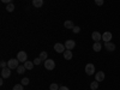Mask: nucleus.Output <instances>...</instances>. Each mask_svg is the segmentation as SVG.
Listing matches in <instances>:
<instances>
[{"mask_svg": "<svg viewBox=\"0 0 120 90\" xmlns=\"http://www.w3.org/2000/svg\"><path fill=\"white\" fill-rule=\"evenodd\" d=\"M43 65H45L46 70H48V71H52V70L55 68V63H54L53 59H47Z\"/></svg>", "mask_w": 120, "mask_h": 90, "instance_id": "nucleus-1", "label": "nucleus"}, {"mask_svg": "<svg viewBox=\"0 0 120 90\" xmlns=\"http://www.w3.org/2000/svg\"><path fill=\"white\" fill-rule=\"evenodd\" d=\"M85 73H86L88 76H93V75H95V65L91 64V63L86 64V65H85Z\"/></svg>", "mask_w": 120, "mask_h": 90, "instance_id": "nucleus-2", "label": "nucleus"}, {"mask_svg": "<svg viewBox=\"0 0 120 90\" xmlns=\"http://www.w3.org/2000/svg\"><path fill=\"white\" fill-rule=\"evenodd\" d=\"M19 66V60L18 59H10L8 63H7V67H10L11 70L13 68H17Z\"/></svg>", "mask_w": 120, "mask_h": 90, "instance_id": "nucleus-3", "label": "nucleus"}, {"mask_svg": "<svg viewBox=\"0 0 120 90\" xmlns=\"http://www.w3.org/2000/svg\"><path fill=\"white\" fill-rule=\"evenodd\" d=\"M54 51H55L56 53H64V52L66 51V47H65V45L58 42V43L54 45Z\"/></svg>", "mask_w": 120, "mask_h": 90, "instance_id": "nucleus-4", "label": "nucleus"}, {"mask_svg": "<svg viewBox=\"0 0 120 90\" xmlns=\"http://www.w3.org/2000/svg\"><path fill=\"white\" fill-rule=\"evenodd\" d=\"M17 59L19 60V63H25L26 59H28V54L25 52L21 51V52H18V54H17Z\"/></svg>", "mask_w": 120, "mask_h": 90, "instance_id": "nucleus-5", "label": "nucleus"}, {"mask_svg": "<svg viewBox=\"0 0 120 90\" xmlns=\"http://www.w3.org/2000/svg\"><path fill=\"white\" fill-rule=\"evenodd\" d=\"M105 77H106V75H105L103 71H98V72L95 73V81H97L100 83V82H102L105 79Z\"/></svg>", "mask_w": 120, "mask_h": 90, "instance_id": "nucleus-6", "label": "nucleus"}, {"mask_svg": "<svg viewBox=\"0 0 120 90\" xmlns=\"http://www.w3.org/2000/svg\"><path fill=\"white\" fill-rule=\"evenodd\" d=\"M65 47H66V49H68V51H72V49L76 47V42L73 41V40H67V41L65 42Z\"/></svg>", "mask_w": 120, "mask_h": 90, "instance_id": "nucleus-7", "label": "nucleus"}, {"mask_svg": "<svg viewBox=\"0 0 120 90\" xmlns=\"http://www.w3.org/2000/svg\"><path fill=\"white\" fill-rule=\"evenodd\" d=\"M91 38L94 40V42H100L102 40V34H100L98 31H94L91 34Z\"/></svg>", "mask_w": 120, "mask_h": 90, "instance_id": "nucleus-8", "label": "nucleus"}, {"mask_svg": "<svg viewBox=\"0 0 120 90\" xmlns=\"http://www.w3.org/2000/svg\"><path fill=\"white\" fill-rule=\"evenodd\" d=\"M112 37H113V35H112V33H109V31H106V33H103V35H102L103 42H111V41H112Z\"/></svg>", "mask_w": 120, "mask_h": 90, "instance_id": "nucleus-9", "label": "nucleus"}, {"mask_svg": "<svg viewBox=\"0 0 120 90\" xmlns=\"http://www.w3.org/2000/svg\"><path fill=\"white\" fill-rule=\"evenodd\" d=\"M10 76H11V68L10 67L1 68V77L3 78H8Z\"/></svg>", "mask_w": 120, "mask_h": 90, "instance_id": "nucleus-10", "label": "nucleus"}, {"mask_svg": "<svg viewBox=\"0 0 120 90\" xmlns=\"http://www.w3.org/2000/svg\"><path fill=\"white\" fill-rule=\"evenodd\" d=\"M105 48L107 49L108 52H113V51H115V45L113 43V42H105Z\"/></svg>", "mask_w": 120, "mask_h": 90, "instance_id": "nucleus-11", "label": "nucleus"}, {"mask_svg": "<svg viewBox=\"0 0 120 90\" xmlns=\"http://www.w3.org/2000/svg\"><path fill=\"white\" fill-rule=\"evenodd\" d=\"M93 49H94V52H100L102 49V45L101 42H94L93 45Z\"/></svg>", "mask_w": 120, "mask_h": 90, "instance_id": "nucleus-12", "label": "nucleus"}, {"mask_svg": "<svg viewBox=\"0 0 120 90\" xmlns=\"http://www.w3.org/2000/svg\"><path fill=\"white\" fill-rule=\"evenodd\" d=\"M64 26H65L66 29H73V28H75V24H73L72 21H65V22H64Z\"/></svg>", "mask_w": 120, "mask_h": 90, "instance_id": "nucleus-13", "label": "nucleus"}, {"mask_svg": "<svg viewBox=\"0 0 120 90\" xmlns=\"http://www.w3.org/2000/svg\"><path fill=\"white\" fill-rule=\"evenodd\" d=\"M64 58H65V60H71L72 59V52L66 49V51L64 52Z\"/></svg>", "mask_w": 120, "mask_h": 90, "instance_id": "nucleus-14", "label": "nucleus"}, {"mask_svg": "<svg viewBox=\"0 0 120 90\" xmlns=\"http://www.w3.org/2000/svg\"><path fill=\"white\" fill-rule=\"evenodd\" d=\"M24 66H25L26 70H33L35 64H34V61H28V60H26V61L24 63Z\"/></svg>", "mask_w": 120, "mask_h": 90, "instance_id": "nucleus-15", "label": "nucleus"}, {"mask_svg": "<svg viewBox=\"0 0 120 90\" xmlns=\"http://www.w3.org/2000/svg\"><path fill=\"white\" fill-rule=\"evenodd\" d=\"M33 5H34V7H42V5H43V0H33Z\"/></svg>", "mask_w": 120, "mask_h": 90, "instance_id": "nucleus-16", "label": "nucleus"}, {"mask_svg": "<svg viewBox=\"0 0 120 90\" xmlns=\"http://www.w3.org/2000/svg\"><path fill=\"white\" fill-rule=\"evenodd\" d=\"M16 70H17V72H18L19 75H23V73L25 72V70H26V68H25V66H24V65H19Z\"/></svg>", "mask_w": 120, "mask_h": 90, "instance_id": "nucleus-17", "label": "nucleus"}, {"mask_svg": "<svg viewBox=\"0 0 120 90\" xmlns=\"http://www.w3.org/2000/svg\"><path fill=\"white\" fill-rule=\"evenodd\" d=\"M13 10H15V5L12 3H10L6 5V11L7 12H13Z\"/></svg>", "mask_w": 120, "mask_h": 90, "instance_id": "nucleus-18", "label": "nucleus"}, {"mask_svg": "<svg viewBox=\"0 0 120 90\" xmlns=\"http://www.w3.org/2000/svg\"><path fill=\"white\" fill-rule=\"evenodd\" d=\"M97 88H98V82H97V81L90 83V89H91V90H96Z\"/></svg>", "mask_w": 120, "mask_h": 90, "instance_id": "nucleus-19", "label": "nucleus"}, {"mask_svg": "<svg viewBox=\"0 0 120 90\" xmlns=\"http://www.w3.org/2000/svg\"><path fill=\"white\" fill-rule=\"evenodd\" d=\"M47 56H48L47 52H41V53H40V58H41V60H43V61L47 60Z\"/></svg>", "mask_w": 120, "mask_h": 90, "instance_id": "nucleus-20", "label": "nucleus"}, {"mask_svg": "<svg viewBox=\"0 0 120 90\" xmlns=\"http://www.w3.org/2000/svg\"><path fill=\"white\" fill-rule=\"evenodd\" d=\"M59 85L56 84V83H52L51 84V86H49V89H51V90H59Z\"/></svg>", "mask_w": 120, "mask_h": 90, "instance_id": "nucleus-21", "label": "nucleus"}, {"mask_svg": "<svg viewBox=\"0 0 120 90\" xmlns=\"http://www.w3.org/2000/svg\"><path fill=\"white\" fill-rule=\"evenodd\" d=\"M23 86H24L23 84H16L12 90H23Z\"/></svg>", "mask_w": 120, "mask_h": 90, "instance_id": "nucleus-22", "label": "nucleus"}, {"mask_svg": "<svg viewBox=\"0 0 120 90\" xmlns=\"http://www.w3.org/2000/svg\"><path fill=\"white\" fill-rule=\"evenodd\" d=\"M41 61H42V60H41V58H40V56L34 59V64L35 65H40V64H41Z\"/></svg>", "mask_w": 120, "mask_h": 90, "instance_id": "nucleus-23", "label": "nucleus"}, {"mask_svg": "<svg viewBox=\"0 0 120 90\" xmlns=\"http://www.w3.org/2000/svg\"><path fill=\"white\" fill-rule=\"evenodd\" d=\"M29 82H30V81H29V78H23V79H22V82H21V84H23V85H28Z\"/></svg>", "mask_w": 120, "mask_h": 90, "instance_id": "nucleus-24", "label": "nucleus"}, {"mask_svg": "<svg viewBox=\"0 0 120 90\" xmlns=\"http://www.w3.org/2000/svg\"><path fill=\"white\" fill-rule=\"evenodd\" d=\"M72 31H73L75 34H78L79 31H81V28H79V26H77V25H75V28L72 29Z\"/></svg>", "mask_w": 120, "mask_h": 90, "instance_id": "nucleus-25", "label": "nucleus"}, {"mask_svg": "<svg viewBox=\"0 0 120 90\" xmlns=\"http://www.w3.org/2000/svg\"><path fill=\"white\" fill-rule=\"evenodd\" d=\"M103 3H105V0H95V4H96L97 6H102Z\"/></svg>", "mask_w": 120, "mask_h": 90, "instance_id": "nucleus-26", "label": "nucleus"}, {"mask_svg": "<svg viewBox=\"0 0 120 90\" xmlns=\"http://www.w3.org/2000/svg\"><path fill=\"white\" fill-rule=\"evenodd\" d=\"M7 66V64L5 63V61H1V63H0V67H1V68H5Z\"/></svg>", "mask_w": 120, "mask_h": 90, "instance_id": "nucleus-27", "label": "nucleus"}, {"mask_svg": "<svg viewBox=\"0 0 120 90\" xmlns=\"http://www.w3.org/2000/svg\"><path fill=\"white\" fill-rule=\"evenodd\" d=\"M59 90H70V89H68L67 86H65V85H64V86H60V88H59Z\"/></svg>", "mask_w": 120, "mask_h": 90, "instance_id": "nucleus-28", "label": "nucleus"}, {"mask_svg": "<svg viewBox=\"0 0 120 90\" xmlns=\"http://www.w3.org/2000/svg\"><path fill=\"white\" fill-rule=\"evenodd\" d=\"M1 3H4V4H10V3H11V0H1Z\"/></svg>", "mask_w": 120, "mask_h": 90, "instance_id": "nucleus-29", "label": "nucleus"}, {"mask_svg": "<svg viewBox=\"0 0 120 90\" xmlns=\"http://www.w3.org/2000/svg\"><path fill=\"white\" fill-rule=\"evenodd\" d=\"M4 84V78L1 77V79H0V85H3Z\"/></svg>", "mask_w": 120, "mask_h": 90, "instance_id": "nucleus-30", "label": "nucleus"}]
</instances>
